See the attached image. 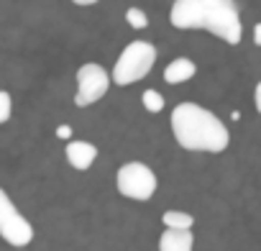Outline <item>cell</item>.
Wrapping results in <instances>:
<instances>
[{
	"label": "cell",
	"instance_id": "14",
	"mask_svg": "<svg viewBox=\"0 0 261 251\" xmlns=\"http://www.w3.org/2000/svg\"><path fill=\"white\" fill-rule=\"evenodd\" d=\"M253 105H256V110H258V115H261V82H258L256 90H253Z\"/></svg>",
	"mask_w": 261,
	"mask_h": 251
},
{
	"label": "cell",
	"instance_id": "15",
	"mask_svg": "<svg viewBox=\"0 0 261 251\" xmlns=\"http://www.w3.org/2000/svg\"><path fill=\"white\" fill-rule=\"evenodd\" d=\"M57 136H59V139H69V136H72V129H69V126H59Z\"/></svg>",
	"mask_w": 261,
	"mask_h": 251
},
{
	"label": "cell",
	"instance_id": "5",
	"mask_svg": "<svg viewBox=\"0 0 261 251\" xmlns=\"http://www.w3.org/2000/svg\"><path fill=\"white\" fill-rule=\"evenodd\" d=\"M0 236L11 246H29L34 241V225L21 215L6 190H0Z\"/></svg>",
	"mask_w": 261,
	"mask_h": 251
},
{
	"label": "cell",
	"instance_id": "8",
	"mask_svg": "<svg viewBox=\"0 0 261 251\" xmlns=\"http://www.w3.org/2000/svg\"><path fill=\"white\" fill-rule=\"evenodd\" d=\"M195 236L192 228H167L159 238V251H192Z\"/></svg>",
	"mask_w": 261,
	"mask_h": 251
},
{
	"label": "cell",
	"instance_id": "1",
	"mask_svg": "<svg viewBox=\"0 0 261 251\" xmlns=\"http://www.w3.org/2000/svg\"><path fill=\"white\" fill-rule=\"evenodd\" d=\"M169 21L179 31H207L228 46H238L243 39L241 13L233 0H174Z\"/></svg>",
	"mask_w": 261,
	"mask_h": 251
},
{
	"label": "cell",
	"instance_id": "10",
	"mask_svg": "<svg viewBox=\"0 0 261 251\" xmlns=\"http://www.w3.org/2000/svg\"><path fill=\"white\" fill-rule=\"evenodd\" d=\"M162 223H164L167 228H192L195 218H192L190 213H185V210H167V213L162 215Z\"/></svg>",
	"mask_w": 261,
	"mask_h": 251
},
{
	"label": "cell",
	"instance_id": "7",
	"mask_svg": "<svg viewBox=\"0 0 261 251\" xmlns=\"http://www.w3.org/2000/svg\"><path fill=\"white\" fill-rule=\"evenodd\" d=\"M64 157H67L72 169L87 172L95 164V159H97V146L90 144V141H69L67 149H64Z\"/></svg>",
	"mask_w": 261,
	"mask_h": 251
},
{
	"label": "cell",
	"instance_id": "11",
	"mask_svg": "<svg viewBox=\"0 0 261 251\" xmlns=\"http://www.w3.org/2000/svg\"><path fill=\"white\" fill-rule=\"evenodd\" d=\"M141 103H144V108H146L149 113H162V110H164V97H162V92H156V90H144Z\"/></svg>",
	"mask_w": 261,
	"mask_h": 251
},
{
	"label": "cell",
	"instance_id": "6",
	"mask_svg": "<svg viewBox=\"0 0 261 251\" xmlns=\"http://www.w3.org/2000/svg\"><path fill=\"white\" fill-rule=\"evenodd\" d=\"M74 77H77V92H74V105L77 108L95 105L97 100L105 97V92L110 87V74L95 62L82 64Z\"/></svg>",
	"mask_w": 261,
	"mask_h": 251
},
{
	"label": "cell",
	"instance_id": "17",
	"mask_svg": "<svg viewBox=\"0 0 261 251\" xmlns=\"http://www.w3.org/2000/svg\"><path fill=\"white\" fill-rule=\"evenodd\" d=\"M74 6H82V8H87V6H95V3H100V0H72Z\"/></svg>",
	"mask_w": 261,
	"mask_h": 251
},
{
	"label": "cell",
	"instance_id": "13",
	"mask_svg": "<svg viewBox=\"0 0 261 251\" xmlns=\"http://www.w3.org/2000/svg\"><path fill=\"white\" fill-rule=\"evenodd\" d=\"M13 113V100L8 90H0V123H8Z\"/></svg>",
	"mask_w": 261,
	"mask_h": 251
},
{
	"label": "cell",
	"instance_id": "16",
	"mask_svg": "<svg viewBox=\"0 0 261 251\" xmlns=\"http://www.w3.org/2000/svg\"><path fill=\"white\" fill-rule=\"evenodd\" d=\"M253 44H256V46H261V23H256V26H253Z\"/></svg>",
	"mask_w": 261,
	"mask_h": 251
},
{
	"label": "cell",
	"instance_id": "4",
	"mask_svg": "<svg viewBox=\"0 0 261 251\" xmlns=\"http://www.w3.org/2000/svg\"><path fill=\"white\" fill-rule=\"evenodd\" d=\"M156 174L144 162H125L115 172V187L123 197L130 200H151L156 192Z\"/></svg>",
	"mask_w": 261,
	"mask_h": 251
},
{
	"label": "cell",
	"instance_id": "12",
	"mask_svg": "<svg viewBox=\"0 0 261 251\" xmlns=\"http://www.w3.org/2000/svg\"><path fill=\"white\" fill-rule=\"evenodd\" d=\"M125 23L130 29H136V31H144L149 26V16L141 11V8H128L125 11Z\"/></svg>",
	"mask_w": 261,
	"mask_h": 251
},
{
	"label": "cell",
	"instance_id": "3",
	"mask_svg": "<svg viewBox=\"0 0 261 251\" xmlns=\"http://www.w3.org/2000/svg\"><path fill=\"white\" fill-rule=\"evenodd\" d=\"M156 64V46L149 41H130L120 57L115 59L113 67V82L125 87V85H134L139 80H144L151 67Z\"/></svg>",
	"mask_w": 261,
	"mask_h": 251
},
{
	"label": "cell",
	"instance_id": "9",
	"mask_svg": "<svg viewBox=\"0 0 261 251\" xmlns=\"http://www.w3.org/2000/svg\"><path fill=\"white\" fill-rule=\"evenodd\" d=\"M195 74H197V64H195L192 59H187V57H179V59H174V62L167 64V69H164V82L179 85V82L192 80Z\"/></svg>",
	"mask_w": 261,
	"mask_h": 251
},
{
	"label": "cell",
	"instance_id": "2",
	"mask_svg": "<svg viewBox=\"0 0 261 251\" xmlns=\"http://www.w3.org/2000/svg\"><path fill=\"white\" fill-rule=\"evenodd\" d=\"M172 134L177 144L187 152H205V154H220L230 144V134L225 123L207 108L197 103H179L172 110Z\"/></svg>",
	"mask_w": 261,
	"mask_h": 251
}]
</instances>
